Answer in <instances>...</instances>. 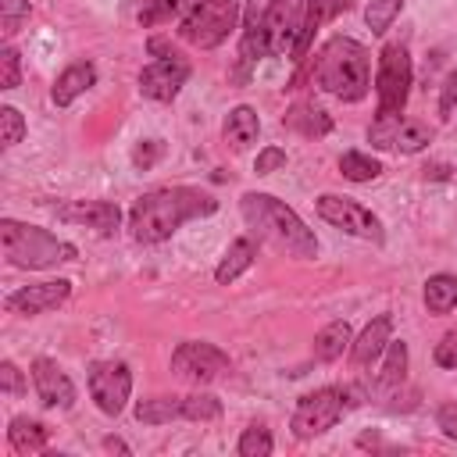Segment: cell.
<instances>
[{
  "label": "cell",
  "instance_id": "obj_4",
  "mask_svg": "<svg viewBox=\"0 0 457 457\" xmlns=\"http://www.w3.org/2000/svg\"><path fill=\"white\" fill-rule=\"evenodd\" d=\"M0 243H4V257L14 268H50V264H61V261H71L75 257V246L71 243L50 236L46 228L21 225L14 218H4L0 221Z\"/></svg>",
  "mask_w": 457,
  "mask_h": 457
},
{
  "label": "cell",
  "instance_id": "obj_6",
  "mask_svg": "<svg viewBox=\"0 0 457 457\" xmlns=\"http://www.w3.org/2000/svg\"><path fill=\"white\" fill-rule=\"evenodd\" d=\"M378 118H400L411 89V54L403 43H389L378 57Z\"/></svg>",
  "mask_w": 457,
  "mask_h": 457
},
{
  "label": "cell",
  "instance_id": "obj_33",
  "mask_svg": "<svg viewBox=\"0 0 457 457\" xmlns=\"http://www.w3.org/2000/svg\"><path fill=\"white\" fill-rule=\"evenodd\" d=\"M25 18H29V0H0V29H4V36H14Z\"/></svg>",
  "mask_w": 457,
  "mask_h": 457
},
{
  "label": "cell",
  "instance_id": "obj_39",
  "mask_svg": "<svg viewBox=\"0 0 457 457\" xmlns=\"http://www.w3.org/2000/svg\"><path fill=\"white\" fill-rule=\"evenodd\" d=\"M453 104H457V71L446 79V86H443V100H439V114L443 118H450L453 114Z\"/></svg>",
  "mask_w": 457,
  "mask_h": 457
},
{
  "label": "cell",
  "instance_id": "obj_3",
  "mask_svg": "<svg viewBox=\"0 0 457 457\" xmlns=\"http://www.w3.org/2000/svg\"><path fill=\"white\" fill-rule=\"evenodd\" d=\"M314 82L339 100H361L368 93V50L350 36H332L318 50Z\"/></svg>",
  "mask_w": 457,
  "mask_h": 457
},
{
  "label": "cell",
  "instance_id": "obj_12",
  "mask_svg": "<svg viewBox=\"0 0 457 457\" xmlns=\"http://www.w3.org/2000/svg\"><path fill=\"white\" fill-rule=\"evenodd\" d=\"M186 79H189V61L179 57L175 50H168L139 71V93L150 100H171L186 86Z\"/></svg>",
  "mask_w": 457,
  "mask_h": 457
},
{
  "label": "cell",
  "instance_id": "obj_35",
  "mask_svg": "<svg viewBox=\"0 0 457 457\" xmlns=\"http://www.w3.org/2000/svg\"><path fill=\"white\" fill-rule=\"evenodd\" d=\"M282 164H286V150H282V146H268V150L257 154L253 171H257V175H271V171L282 168Z\"/></svg>",
  "mask_w": 457,
  "mask_h": 457
},
{
  "label": "cell",
  "instance_id": "obj_13",
  "mask_svg": "<svg viewBox=\"0 0 457 457\" xmlns=\"http://www.w3.org/2000/svg\"><path fill=\"white\" fill-rule=\"evenodd\" d=\"M68 293H71V282L68 278L25 286V289H18V293L7 296V311H14V314H43V311H54L57 303H64Z\"/></svg>",
  "mask_w": 457,
  "mask_h": 457
},
{
  "label": "cell",
  "instance_id": "obj_22",
  "mask_svg": "<svg viewBox=\"0 0 457 457\" xmlns=\"http://www.w3.org/2000/svg\"><path fill=\"white\" fill-rule=\"evenodd\" d=\"M7 439L18 453H36L46 446V428L32 418H11V428H7Z\"/></svg>",
  "mask_w": 457,
  "mask_h": 457
},
{
  "label": "cell",
  "instance_id": "obj_16",
  "mask_svg": "<svg viewBox=\"0 0 457 457\" xmlns=\"http://www.w3.org/2000/svg\"><path fill=\"white\" fill-rule=\"evenodd\" d=\"M389 332H393V318L389 314H378L353 343H350V357L353 364H371L386 346H389Z\"/></svg>",
  "mask_w": 457,
  "mask_h": 457
},
{
  "label": "cell",
  "instance_id": "obj_23",
  "mask_svg": "<svg viewBox=\"0 0 457 457\" xmlns=\"http://www.w3.org/2000/svg\"><path fill=\"white\" fill-rule=\"evenodd\" d=\"M432 143V125L418 121V118H400L396 121V132H393V146L403 150V154H418Z\"/></svg>",
  "mask_w": 457,
  "mask_h": 457
},
{
  "label": "cell",
  "instance_id": "obj_34",
  "mask_svg": "<svg viewBox=\"0 0 457 457\" xmlns=\"http://www.w3.org/2000/svg\"><path fill=\"white\" fill-rule=\"evenodd\" d=\"M21 79V64H18V50L4 46L0 50V89H14Z\"/></svg>",
  "mask_w": 457,
  "mask_h": 457
},
{
  "label": "cell",
  "instance_id": "obj_28",
  "mask_svg": "<svg viewBox=\"0 0 457 457\" xmlns=\"http://www.w3.org/2000/svg\"><path fill=\"white\" fill-rule=\"evenodd\" d=\"M400 7H403V0H368V11H364L368 29H371L375 36H382V32L393 25V18L400 14Z\"/></svg>",
  "mask_w": 457,
  "mask_h": 457
},
{
  "label": "cell",
  "instance_id": "obj_37",
  "mask_svg": "<svg viewBox=\"0 0 457 457\" xmlns=\"http://www.w3.org/2000/svg\"><path fill=\"white\" fill-rule=\"evenodd\" d=\"M0 386H4L7 396H18V393H21V371H18L11 361L0 364Z\"/></svg>",
  "mask_w": 457,
  "mask_h": 457
},
{
  "label": "cell",
  "instance_id": "obj_14",
  "mask_svg": "<svg viewBox=\"0 0 457 457\" xmlns=\"http://www.w3.org/2000/svg\"><path fill=\"white\" fill-rule=\"evenodd\" d=\"M32 382H36V393L46 407H71L75 403V386L54 361H46V357L32 361Z\"/></svg>",
  "mask_w": 457,
  "mask_h": 457
},
{
  "label": "cell",
  "instance_id": "obj_38",
  "mask_svg": "<svg viewBox=\"0 0 457 457\" xmlns=\"http://www.w3.org/2000/svg\"><path fill=\"white\" fill-rule=\"evenodd\" d=\"M436 425L443 428V436L457 439V403H443V407L436 411Z\"/></svg>",
  "mask_w": 457,
  "mask_h": 457
},
{
  "label": "cell",
  "instance_id": "obj_5",
  "mask_svg": "<svg viewBox=\"0 0 457 457\" xmlns=\"http://www.w3.org/2000/svg\"><path fill=\"white\" fill-rule=\"evenodd\" d=\"M239 21V7L236 0H200L179 25V36L200 50H211L218 43L228 39V32Z\"/></svg>",
  "mask_w": 457,
  "mask_h": 457
},
{
  "label": "cell",
  "instance_id": "obj_31",
  "mask_svg": "<svg viewBox=\"0 0 457 457\" xmlns=\"http://www.w3.org/2000/svg\"><path fill=\"white\" fill-rule=\"evenodd\" d=\"M186 0H139L136 4V18L143 25H157V21H168Z\"/></svg>",
  "mask_w": 457,
  "mask_h": 457
},
{
  "label": "cell",
  "instance_id": "obj_18",
  "mask_svg": "<svg viewBox=\"0 0 457 457\" xmlns=\"http://www.w3.org/2000/svg\"><path fill=\"white\" fill-rule=\"evenodd\" d=\"M257 132H261V121H257V111L253 107H236V111H228V121H225V143L239 154V150H246L250 143H257Z\"/></svg>",
  "mask_w": 457,
  "mask_h": 457
},
{
  "label": "cell",
  "instance_id": "obj_26",
  "mask_svg": "<svg viewBox=\"0 0 457 457\" xmlns=\"http://www.w3.org/2000/svg\"><path fill=\"white\" fill-rule=\"evenodd\" d=\"M339 171H343L350 182H371V179L382 175V164H378L375 157L361 154V150H346V154L339 157Z\"/></svg>",
  "mask_w": 457,
  "mask_h": 457
},
{
  "label": "cell",
  "instance_id": "obj_41",
  "mask_svg": "<svg viewBox=\"0 0 457 457\" xmlns=\"http://www.w3.org/2000/svg\"><path fill=\"white\" fill-rule=\"evenodd\" d=\"M107 450H121V453H129V446H125L121 439H107Z\"/></svg>",
  "mask_w": 457,
  "mask_h": 457
},
{
  "label": "cell",
  "instance_id": "obj_32",
  "mask_svg": "<svg viewBox=\"0 0 457 457\" xmlns=\"http://www.w3.org/2000/svg\"><path fill=\"white\" fill-rule=\"evenodd\" d=\"M21 136H25V118L14 107H0V143L14 146V143H21Z\"/></svg>",
  "mask_w": 457,
  "mask_h": 457
},
{
  "label": "cell",
  "instance_id": "obj_25",
  "mask_svg": "<svg viewBox=\"0 0 457 457\" xmlns=\"http://www.w3.org/2000/svg\"><path fill=\"white\" fill-rule=\"evenodd\" d=\"M286 121H289L296 132H303V136H325V132L332 129V118H328L321 107H314V104H296V107L286 114Z\"/></svg>",
  "mask_w": 457,
  "mask_h": 457
},
{
  "label": "cell",
  "instance_id": "obj_15",
  "mask_svg": "<svg viewBox=\"0 0 457 457\" xmlns=\"http://www.w3.org/2000/svg\"><path fill=\"white\" fill-rule=\"evenodd\" d=\"M57 218L61 221H79V225H89V228L111 236L118 228V221H121V211L114 204H107V200H79V204L61 207Z\"/></svg>",
  "mask_w": 457,
  "mask_h": 457
},
{
  "label": "cell",
  "instance_id": "obj_1",
  "mask_svg": "<svg viewBox=\"0 0 457 457\" xmlns=\"http://www.w3.org/2000/svg\"><path fill=\"white\" fill-rule=\"evenodd\" d=\"M218 200L193 186H164L154 193H143L129 211V232L136 243H161L189 218L214 214Z\"/></svg>",
  "mask_w": 457,
  "mask_h": 457
},
{
  "label": "cell",
  "instance_id": "obj_10",
  "mask_svg": "<svg viewBox=\"0 0 457 457\" xmlns=\"http://www.w3.org/2000/svg\"><path fill=\"white\" fill-rule=\"evenodd\" d=\"M89 393L104 414H121L132 393V371L121 361H100L89 368Z\"/></svg>",
  "mask_w": 457,
  "mask_h": 457
},
{
  "label": "cell",
  "instance_id": "obj_19",
  "mask_svg": "<svg viewBox=\"0 0 457 457\" xmlns=\"http://www.w3.org/2000/svg\"><path fill=\"white\" fill-rule=\"evenodd\" d=\"M253 257H257V243L253 239H236L228 250H225V257H221V264H218V271H214V278L221 282V286H228V282H236L250 264H253Z\"/></svg>",
  "mask_w": 457,
  "mask_h": 457
},
{
  "label": "cell",
  "instance_id": "obj_29",
  "mask_svg": "<svg viewBox=\"0 0 457 457\" xmlns=\"http://www.w3.org/2000/svg\"><path fill=\"white\" fill-rule=\"evenodd\" d=\"M268 54V39H264V21L257 18V11H250L246 18V32H243V57L246 61H257Z\"/></svg>",
  "mask_w": 457,
  "mask_h": 457
},
{
  "label": "cell",
  "instance_id": "obj_2",
  "mask_svg": "<svg viewBox=\"0 0 457 457\" xmlns=\"http://www.w3.org/2000/svg\"><path fill=\"white\" fill-rule=\"evenodd\" d=\"M239 211H243L246 225L257 228V236L268 239V243H275L278 250H286L293 257H314L318 253L314 232L296 218L293 207H286L271 193H246L239 200Z\"/></svg>",
  "mask_w": 457,
  "mask_h": 457
},
{
  "label": "cell",
  "instance_id": "obj_9",
  "mask_svg": "<svg viewBox=\"0 0 457 457\" xmlns=\"http://www.w3.org/2000/svg\"><path fill=\"white\" fill-rule=\"evenodd\" d=\"M318 214H321L328 225H336V228H343V232H350V236L382 243V221H378L364 204H357V200H350V196H336V193L318 196Z\"/></svg>",
  "mask_w": 457,
  "mask_h": 457
},
{
  "label": "cell",
  "instance_id": "obj_7",
  "mask_svg": "<svg viewBox=\"0 0 457 457\" xmlns=\"http://www.w3.org/2000/svg\"><path fill=\"white\" fill-rule=\"evenodd\" d=\"M303 14H307V0H271L268 4L261 21H264V39H268L271 57L296 54V43L303 32Z\"/></svg>",
  "mask_w": 457,
  "mask_h": 457
},
{
  "label": "cell",
  "instance_id": "obj_36",
  "mask_svg": "<svg viewBox=\"0 0 457 457\" xmlns=\"http://www.w3.org/2000/svg\"><path fill=\"white\" fill-rule=\"evenodd\" d=\"M436 364L439 368H457V332H446L436 343Z\"/></svg>",
  "mask_w": 457,
  "mask_h": 457
},
{
  "label": "cell",
  "instance_id": "obj_21",
  "mask_svg": "<svg viewBox=\"0 0 457 457\" xmlns=\"http://www.w3.org/2000/svg\"><path fill=\"white\" fill-rule=\"evenodd\" d=\"M353 343V336H350V325L346 321H332V325H325L321 332H318V339H314V357L318 361H336V357H343V350Z\"/></svg>",
  "mask_w": 457,
  "mask_h": 457
},
{
  "label": "cell",
  "instance_id": "obj_20",
  "mask_svg": "<svg viewBox=\"0 0 457 457\" xmlns=\"http://www.w3.org/2000/svg\"><path fill=\"white\" fill-rule=\"evenodd\" d=\"M136 418L146 425H164L175 418H186V403L182 396H154V400H139L136 403Z\"/></svg>",
  "mask_w": 457,
  "mask_h": 457
},
{
  "label": "cell",
  "instance_id": "obj_40",
  "mask_svg": "<svg viewBox=\"0 0 457 457\" xmlns=\"http://www.w3.org/2000/svg\"><path fill=\"white\" fill-rule=\"evenodd\" d=\"M157 154H161V143H157V139H146L143 146H136V164H139V168H150V164L157 161Z\"/></svg>",
  "mask_w": 457,
  "mask_h": 457
},
{
  "label": "cell",
  "instance_id": "obj_30",
  "mask_svg": "<svg viewBox=\"0 0 457 457\" xmlns=\"http://www.w3.org/2000/svg\"><path fill=\"white\" fill-rule=\"evenodd\" d=\"M239 457H268L271 453V432L264 425H250L243 436H239Z\"/></svg>",
  "mask_w": 457,
  "mask_h": 457
},
{
  "label": "cell",
  "instance_id": "obj_27",
  "mask_svg": "<svg viewBox=\"0 0 457 457\" xmlns=\"http://www.w3.org/2000/svg\"><path fill=\"white\" fill-rule=\"evenodd\" d=\"M403 371H407V346L389 339V346H386V364H382V371H378V386H382V389H393L396 382H403Z\"/></svg>",
  "mask_w": 457,
  "mask_h": 457
},
{
  "label": "cell",
  "instance_id": "obj_24",
  "mask_svg": "<svg viewBox=\"0 0 457 457\" xmlns=\"http://www.w3.org/2000/svg\"><path fill=\"white\" fill-rule=\"evenodd\" d=\"M425 303L432 314H446L457 307V278L453 275H432L425 282Z\"/></svg>",
  "mask_w": 457,
  "mask_h": 457
},
{
  "label": "cell",
  "instance_id": "obj_11",
  "mask_svg": "<svg viewBox=\"0 0 457 457\" xmlns=\"http://www.w3.org/2000/svg\"><path fill=\"white\" fill-rule=\"evenodd\" d=\"M171 368H175L182 378L204 386V382H214L218 375L228 371V353H221L214 343H182V346L171 353Z\"/></svg>",
  "mask_w": 457,
  "mask_h": 457
},
{
  "label": "cell",
  "instance_id": "obj_17",
  "mask_svg": "<svg viewBox=\"0 0 457 457\" xmlns=\"http://www.w3.org/2000/svg\"><path fill=\"white\" fill-rule=\"evenodd\" d=\"M93 82H96V68H93L89 61H79V64L64 68V71L57 75V82H54V104H57V107H68V104H71L79 93H86Z\"/></svg>",
  "mask_w": 457,
  "mask_h": 457
},
{
  "label": "cell",
  "instance_id": "obj_8",
  "mask_svg": "<svg viewBox=\"0 0 457 457\" xmlns=\"http://www.w3.org/2000/svg\"><path fill=\"white\" fill-rule=\"evenodd\" d=\"M343 389H314L307 396H300L296 411H293V436L296 439H311V436H321L328 432L339 414H343Z\"/></svg>",
  "mask_w": 457,
  "mask_h": 457
}]
</instances>
